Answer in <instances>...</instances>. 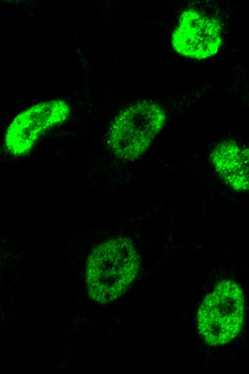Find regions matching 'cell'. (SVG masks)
I'll return each mask as SVG.
<instances>
[{
	"label": "cell",
	"instance_id": "3957f363",
	"mask_svg": "<svg viewBox=\"0 0 249 374\" xmlns=\"http://www.w3.org/2000/svg\"><path fill=\"white\" fill-rule=\"evenodd\" d=\"M218 172L234 187L249 189V148L241 149L233 142L217 146L212 155Z\"/></svg>",
	"mask_w": 249,
	"mask_h": 374
},
{
	"label": "cell",
	"instance_id": "7a4b0ae2",
	"mask_svg": "<svg viewBox=\"0 0 249 374\" xmlns=\"http://www.w3.org/2000/svg\"><path fill=\"white\" fill-rule=\"evenodd\" d=\"M221 42L218 22L194 10L182 14L172 36V45L178 53L196 59L216 54Z\"/></svg>",
	"mask_w": 249,
	"mask_h": 374
},
{
	"label": "cell",
	"instance_id": "6da1fadb",
	"mask_svg": "<svg viewBox=\"0 0 249 374\" xmlns=\"http://www.w3.org/2000/svg\"><path fill=\"white\" fill-rule=\"evenodd\" d=\"M244 314L242 291L234 282L224 281L208 296L201 307V331L211 344L226 343L239 332Z\"/></svg>",
	"mask_w": 249,
	"mask_h": 374
}]
</instances>
